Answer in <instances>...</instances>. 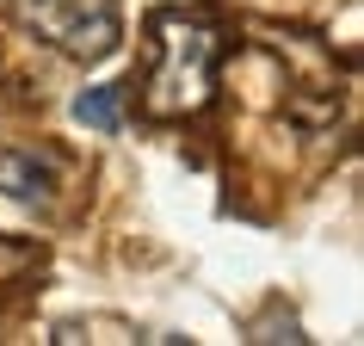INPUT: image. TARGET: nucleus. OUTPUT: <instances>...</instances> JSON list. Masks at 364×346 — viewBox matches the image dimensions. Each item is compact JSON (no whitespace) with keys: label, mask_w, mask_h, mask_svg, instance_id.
Listing matches in <instances>:
<instances>
[{"label":"nucleus","mask_w":364,"mask_h":346,"mask_svg":"<svg viewBox=\"0 0 364 346\" xmlns=\"http://www.w3.org/2000/svg\"><path fill=\"white\" fill-rule=\"evenodd\" d=\"M223 31L204 13H154L149 19V62H142V112L149 117H192L210 105Z\"/></svg>","instance_id":"obj_1"},{"label":"nucleus","mask_w":364,"mask_h":346,"mask_svg":"<svg viewBox=\"0 0 364 346\" xmlns=\"http://www.w3.org/2000/svg\"><path fill=\"white\" fill-rule=\"evenodd\" d=\"M6 13L19 31H31L68 62H105L124 43L117 0H6Z\"/></svg>","instance_id":"obj_2"},{"label":"nucleus","mask_w":364,"mask_h":346,"mask_svg":"<svg viewBox=\"0 0 364 346\" xmlns=\"http://www.w3.org/2000/svg\"><path fill=\"white\" fill-rule=\"evenodd\" d=\"M62 198V161L38 149H0V204L50 211Z\"/></svg>","instance_id":"obj_3"},{"label":"nucleus","mask_w":364,"mask_h":346,"mask_svg":"<svg viewBox=\"0 0 364 346\" xmlns=\"http://www.w3.org/2000/svg\"><path fill=\"white\" fill-rule=\"evenodd\" d=\"M75 124H87L99 136H117L124 130V80H105V87L75 93Z\"/></svg>","instance_id":"obj_4"}]
</instances>
